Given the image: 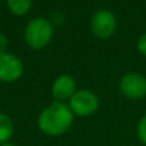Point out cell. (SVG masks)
<instances>
[{
  "label": "cell",
  "instance_id": "1",
  "mask_svg": "<svg viewBox=\"0 0 146 146\" xmlns=\"http://www.w3.org/2000/svg\"><path fill=\"white\" fill-rule=\"evenodd\" d=\"M74 114L68 104L63 101H54L40 113L37 127L44 135L58 137L64 135L73 123Z\"/></svg>",
  "mask_w": 146,
  "mask_h": 146
},
{
  "label": "cell",
  "instance_id": "2",
  "mask_svg": "<svg viewBox=\"0 0 146 146\" xmlns=\"http://www.w3.org/2000/svg\"><path fill=\"white\" fill-rule=\"evenodd\" d=\"M54 35V26L50 19L44 17H35L26 25L25 40L33 50L44 49L49 45Z\"/></svg>",
  "mask_w": 146,
  "mask_h": 146
},
{
  "label": "cell",
  "instance_id": "3",
  "mask_svg": "<svg viewBox=\"0 0 146 146\" xmlns=\"http://www.w3.org/2000/svg\"><path fill=\"white\" fill-rule=\"evenodd\" d=\"M72 113L77 117H90L96 113L100 105V101L96 94L87 88L77 90L68 103Z\"/></svg>",
  "mask_w": 146,
  "mask_h": 146
},
{
  "label": "cell",
  "instance_id": "4",
  "mask_svg": "<svg viewBox=\"0 0 146 146\" xmlns=\"http://www.w3.org/2000/svg\"><path fill=\"white\" fill-rule=\"evenodd\" d=\"M117 18L108 9H99L91 18V31L94 36L100 40H106L114 35L117 30Z\"/></svg>",
  "mask_w": 146,
  "mask_h": 146
},
{
  "label": "cell",
  "instance_id": "5",
  "mask_svg": "<svg viewBox=\"0 0 146 146\" xmlns=\"http://www.w3.org/2000/svg\"><path fill=\"white\" fill-rule=\"evenodd\" d=\"M119 90L131 100H141L146 96V77L141 73H127L121 78Z\"/></svg>",
  "mask_w": 146,
  "mask_h": 146
},
{
  "label": "cell",
  "instance_id": "6",
  "mask_svg": "<svg viewBox=\"0 0 146 146\" xmlns=\"http://www.w3.org/2000/svg\"><path fill=\"white\" fill-rule=\"evenodd\" d=\"M23 73V63L12 53H0V81L15 82Z\"/></svg>",
  "mask_w": 146,
  "mask_h": 146
},
{
  "label": "cell",
  "instance_id": "7",
  "mask_svg": "<svg viewBox=\"0 0 146 146\" xmlns=\"http://www.w3.org/2000/svg\"><path fill=\"white\" fill-rule=\"evenodd\" d=\"M76 91H77L76 81L69 74H62L56 77L51 86V95L55 99V101L68 100L72 98Z\"/></svg>",
  "mask_w": 146,
  "mask_h": 146
},
{
  "label": "cell",
  "instance_id": "8",
  "mask_svg": "<svg viewBox=\"0 0 146 146\" xmlns=\"http://www.w3.org/2000/svg\"><path fill=\"white\" fill-rule=\"evenodd\" d=\"M14 133V123L5 113H0V145L10 141Z\"/></svg>",
  "mask_w": 146,
  "mask_h": 146
},
{
  "label": "cell",
  "instance_id": "9",
  "mask_svg": "<svg viewBox=\"0 0 146 146\" xmlns=\"http://www.w3.org/2000/svg\"><path fill=\"white\" fill-rule=\"evenodd\" d=\"M9 10L15 15H25L32 5V0H7Z\"/></svg>",
  "mask_w": 146,
  "mask_h": 146
},
{
  "label": "cell",
  "instance_id": "10",
  "mask_svg": "<svg viewBox=\"0 0 146 146\" xmlns=\"http://www.w3.org/2000/svg\"><path fill=\"white\" fill-rule=\"evenodd\" d=\"M136 133H137L139 140L141 141V144H144L146 146V114L140 119L139 123H137Z\"/></svg>",
  "mask_w": 146,
  "mask_h": 146
},
{
  "label": "cell",
  "instance_id": "11",
  "mask_svg": "<svg viewBox=\"0 0 146 146\" xmlns=\"http://www.w3.org/2000/svg\"><path fill=\"white\" fill-rule=\"evenodd\" d=\"M137 50L140 51V54L146 56V33H144L137 41Z\"/></svg>",
  "mask_w": 146,
  "mask_h": 146
},
{
  "label": "cell",
  "instance_id": "12",
  "mask_svg": "<svg viewBox=\"0 0 146 146\" xmlns=\"http://www.w3.org/2000/svg\"><path fill=\"white\" fill-rule=\"evenodd\" d=\"M8 45H9L8 37L4 35V33H0V53H5Z\"/></svg>",
  "mask_w": 146,
  "mask_h": 146
},
{
  "label": "cell",
  "instance_id": "13",
  "mask_svg": "<svg viewBox=\"0 0 146 146\" xmlns=\"http://www.w3.org/2000/svg\"><path fill=\"white\" fill-rule=\"evenodd\" d=\"M64 18L66 17H64V14L62 12H55L53 15V19H51V23L55 22L56 25H60V23L64 22Z\"/></svg>",
  "mask_w": 146,
  "mask_h": 146
},
{
  "label": "cell",
  "instance_id": "14",
  "mask_svg": "<svg viewBox=\"0 0 146 146\" xmlns=\"http://www.w3.org/2000/svg\"><path fill=\"white\" fill-rule=\"evenodd\" d=\"M0 146H17V145H15V144H13V142H10V141H8V142H5V144L0 145Z\"/></svg>",
  "mask_w": 146,
  "mask_h": 146
}]
</instances>
